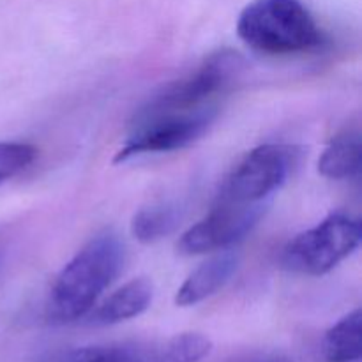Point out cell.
Returning a JSON list of instances; mask_svg holds the SVG:
<instances>
[{
  "label": "cell",
  "instance_id": "obj_1",
  "mask_svg": "<svg viewBox=\"0 0 362 362\" xmlns=\"http://www.w3.org/2000/svg\"><path fill=\"white\" fill-rule=\"evenodd\" d=\"M122 264L124 246L115 233L105 232L88 240L53 281L46 303L49 324H71L88 315Z\"/></svg>",
  "mask_w": 362,
  "mask_h": 362
},
{
  "label": "cell",
  "instance_id": "obj_2",
  "mask_svg": "<svg viewBox=\"0 0 362 362\" xmlns=\"http://www.w3.org/2000/svg\"><path fill=\"white\" fill-rule=\"evenodd\" d=\"M237 34L267 55H293L324 45V32L300 0H253L237 20Z\"/></svg>",
  "mask_w": 362,
  "mask_h": 362
},
{
  "label": "cell",
  "instance_id": "obj_3",
  "mask_svg": "<svg viewBox=\"0 0 362 362\" xmlns=\"http://www.w3.org/2000/svg\"><path fill=\"white\" fill-rule=\"evenodd\" d=\"M218 115V106L189 112H138L129 134L115 156L122 163L133 156L173 152L200 140Z\"/></svg>",
  "mask_w": 362,
  "mask_h": 362
},
{
  "label": "cell",
  "instance_id": "obj_4",
  "mask_svg": "<svg viewBox=\"0 0 362 362\" xmlns=\"http://www.w3.org/2000/svg\"><path fill=\"white\" fill-rule=\"evenodd\" d=\"M361 237V223L357 219L331 214L290 240L283 250L281 264L297 274L324 276L359 247Z\"/></svg>",
  "mask_w": 362,
  "mask_h": 362
},
{
  "label": "cell",
  "instance_id": "obj_5",
  "mask_svg": "<svg viewBox=\"0 0 362 362\" xmlns=\"http://www.w3.org/2000/svg\"><path fill=\"white\" fill-rule=\"evenodd\" d=\"M246 62L233 49H219L211 53L204 62L187 76L163 87L140 112H189L205 108L214 103L212 99L223 94L233 81L239 80Z\"/></svg>",
  "mask_w": 362,
  "mask_h": 362
},
{
  "label": "cell",
  "instance_id": "obj_6",
  "mask_svg": "<svg viewBox=\"0 0 362 362\" xmlns=\"http://www.w3.org/2000/svg\"><path fill=\"white\" fill-rule=\"evenodd\" d=\"M296 147L265 144L253 148L225 180L219 200L233 204H264L279 189L297 163Z\"/></svg>",
  "mask_w": 362,
  "mask_h": 362
},
{
  "label": "cell",
  "instance_id": "obj_7",
  "mask_svg": "<svg viewBox=\"0 0 362 362\" xmlns=\"http://www.w3.org/2000/svg\"><path fill=\"white\" fill-rule=\"evenodd\" d=\"M264 204H233L223 202L191 226L179 239L180 255H204L230 247L243 240L264 216Z\"/></svg>",
  "mask_w": 362,
  "mask_h": 362
},
{
  "label": "cell",
  "instance_id": "obj_8",
  "mask_svg": "<svg viewBox=\"0 0 362 362\" xmlns=\"http://www.w3.org/2000/svg\"><path fill=\"white\" fill-rule=\"evenodd\" d=\"M154 286L147 278L127 281L106 297L99 306L88 311V322L94 325H113L140 317L151 306Z\"/></svg>",
  "mask_w": 362,
  "mask_h": 362
},
{
  "label": "cell",
  "instance_id": "obj_9",
  "mask_svg": "<svg viewBox=\"0 0 362 362\" xmlns=\"http://www.w3.org/2000/svg\"><path fill=\"white\" fill-rule=\"evenodd\" d=\"M237 265H239V257L230 251L209 258L184 281L175 296V304L187 308L212 297L235 274Z\"/></svg>",
  "mask_w": 362,
  "mask_h": 362
},
{
  "label": "cell",
  "instance_id": "obj_10",
  "mask_svg": "<svg viewBox=\"0 0 362 362\" xmlns=\"http://www.w3.org/2000/svg\"><path fill=\"white\" fill-rule=\"evenodd\" d=\"M362 165V140L359 129H345L332 138L318 161V172L325 179L345 180L357 177Z\"/></svg>",
  "mask_w": 362,
  "mask_h": 362
},
{
  "label": "cell",
  "instance_id": "obj_11",
  "mask_svg": "<svg viewBox=\"0 0 362 362\" xmlns=\"http://www.w3.org/2000/svg\"><path fill=\"white\" fill-rule=\"evenodd\" d=\"M329 362H357L362 356V313L354 310L336 322L324 338Z\"/></svg>",
  "mask_w": 362,
  "mask_h": 362
},
{
  "label": "cell",
  "instance_id": "obj_12",
  "mask_svg": "<svg viewBox=\"0 0 362 362\" xmlns=\"http://www.w3.org/2000/svg\"><path fill=\"white\" fill-rule=\"evenodd\" d=\"M212 341L200 332H182L147 343V362H200L211 354Z\"/></svg>",
  "mask_w": 362,
  "mask_h": 362
},
{
  "label": "cell",
  "instance_id": "obj_13",
  "mask_svg": "<svg viewBox=\"0 0 362 362\" xmlns=\"http://www.w3.org/2000/svg\"><path fill=\"white\" fill-rule=\"evenodd\" d=\"M179 209L173 204H158L134 214L131 232L140 243H156L168 235L179 223Z\"/></svg>",
  "mask_w": 362,
  "mask_h": 362
},
{
  "label": "cell",
  "instance_id": "obj_14",
  "mask_svg": "<svg viewBox=\"0 0 362 362\" xmlns=\"http://www.w3.org/2000/svg\"><path fill=\"white\" fill-rule=\"evenodd\" d=\"M129 349L127 343L117 345H88L66 350L52 357L49 362H127Z\"/></svg>",
  "mask_w": 362,
  "mask_h": 362
},
{
  "label": "cell",
  "instance_id": "obj_15",
  "mask_svg": "<svg viewBox=\"0 0 362 362\" xmlns=\"http://www.w3.org/2000/svg\"><path fill=\"white\" fill-rule=\"evenodd\" d=\"M35 159V148L21 141H0V186L20 175Z\"/></svg>",
  "mask_w": 362,
  "mask_h": 362
},
{
  "label": "cell",
  "instance_id": "obj_16",
  "mask_svg": "<svg viewBox=\"0 0 362 362\" xmlns=\"http://www.w3.org/2000/svg\"><path fill=\"white\" fill-rule=\"evenodd\" d=\"M246 362H288L285 357H279V356H265V357H257V359H251Z\"/></svg>",
  "mask_w": 362,
  "mask_h": 362
}]
</instances>
